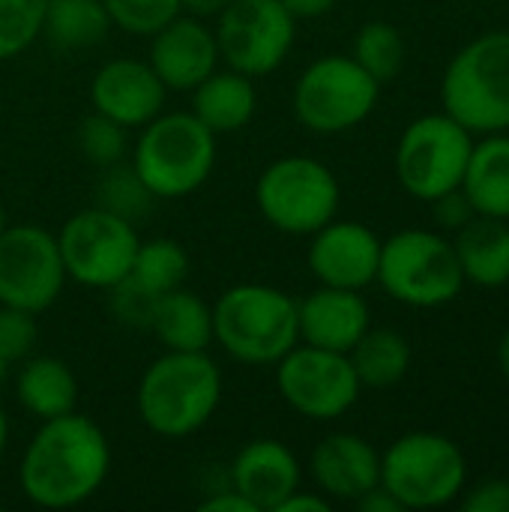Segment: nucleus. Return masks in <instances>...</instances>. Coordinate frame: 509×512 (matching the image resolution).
Segmentation results:
<instances>
[{
	"instance_id": "nucleus-1",
	"label": "nucleus",
	"mask_w": 509,
	"mask_h": 512,
	"mask_svg": "<svg viewBox=\"0 0 509 512\" xmlns=\"http://www.w3.org/2000/svg\"><path fill=\"white\" fill-rule=\"evenodd\" d=\"M111 471L105 432L75 411L42 420L30 438L18 483L30 504L42 510H69L90 501Z\"/></svg>"
},
{
	"instance_id": "nucleus-2",
	"label": "nucleus",
	"mask_w": 509,
	"mask_h": 512,
	"mask_svg": "<svg viewBox=\"0 0 509 512\" xmlns=\"http://www.w3.org/2000/svg\"><path fill=\"white\" fill-rule=\"evenodd\" d=\"M222 402V372L207 351H165L135 393L141 423L159 438H189L210 423Z\"/></svg>"
},
{
	"instance_id": "nucleus-3",
	"label": "nucleus",
	"mask_w": 509,
	"mask_h": 512,
	"mask_svg": "<svg viewBox=\"0 0 509 512\" xmlns=\"http://www.w3.org/2000/svg\"><path fill=\"white\" fill-rule=\"evenodd\" d=\"M213 342L246 366H276L297 342V300L261 282L231 285L213 303Z\"/></svg>"
},
{
	"instance_id": "nucleus-4",
	"label": "nucleus",
	"mask_w": 509,
	"mask_h": 512,
	"mask_svg": "<svg viewBox=\"0 0 509 512\" xmlns=\"http://www.w3.org/2000/svg\"><path fill=\"white\" fill-rule=\"evenodd\" d=\"M216 165V135L192 114H156L132 147V168L159 201H177L207 183Z\"/></svg>"
},
{
	"instance_id": "nucleus-5",
	"label": "nucleus",
	"mask_w": 509,
	"mask_h": 512,
	"mask_svg": "<svg viewBox=\"0 0 509 512\" xmlns=\"http://www.w3.org/2000/svg\"><path fill=\"white\" fill-rule=\"evenodd\" d=\"M441 105L471 135L509 132V30L480 33L450 60Z\"/></svg>"
},
{
	"instance_id": "nucleus-6",
	"label": "nucleus",
	"mask_w": 509,
	"mask_h": 512,
	"mask_svg": "<svg viewBox=\"0 0 509 512\" xmlns=\"http://www.w3.org/2000/svg\"><path fill=\"white\" fill-rule=\"evenodd\" d=\"M375 282H381L396 303L411 309L447 306L465 288L453 240L426 228H408L381 240Z\"/></svg>"
},
{
	"instance_id": "nucleus-7",
	"label": "nucleus",
	"mask_w": 509,
	"mask_h": 512,
	"mask_svg": "<svg viewBox=\"0 0 509 512\" xmlns=\"http://www.w3.org/2000/svg\"><path fill=\"white\" fill-rule=\"evenodd\" d=\"M381 486L402 510H438L468 486V465L453 438L441 432H408L381 453Z\"/></svg>"
},
{
	"instance_id": "nucleus-8",
	"label": "nucleus",
	"mask_w": 509,
	"mask_h": 512,
	"mask_svg": "<svg viewBox=\"0 0 509 512\" xmlns=\"http://www.w3.org/2000/svg\"><path fill=\"white\" fill-rule=\"evenodd\" d=\"M342 189L336 174L312 156H282L255 183V204L267 225L291 237H312L336 219Z\"/></svg>"
},
{
	"instance_id": "nucleus-9",
	"label": "nucleus",
	"mask_w": 509,
	"mask_h": 512,
	"mask_svg": "<svg viewBox=\"0 0 509 512\" xmlns=\"http://www.w3.org/2000/svg\"><path fill=\"white\" fill-rule=\"evenodd\" d=\"M381 84L351 57L324 54L312 60L294 84V114L315 135H339L378 108Z\"/></svg>"
},
{
	"instance_id": "nucleus-10",
	"label": "nucleus",
	"mask_w": 509,
	"mask_h": 512,
	"mask_svg": "<svg viewBox=\"0 0 509 512\" xmlns=\"http://www.w3.org/2000/svg\"><path fill=\"white\" fill-rule=\"evenodd\" d=\"M471 150L474 135L459 120H453L447 111L423 114L399 135L396 177L408 195L435 201L438 195L462 186Z\"/></svg>"
},
{
	"instance_id": "nucleus-11",
	"label": "nucleus",
	"mask_w": 509,
	"mask_h": 512,
	"mask_svg": "<svg viewBox=\"0 0 509 512\" xmlns=\"http://www.w3.org/2000/svg\"><path fill=\"white\" fill-rule=\"evenodd\" d=\"M135 222L114 216L102 207L78 210L57 231L60 258L66 279H75L84 288L111 291L129 276V267L138 252Z\"/></svg>"
},
{
	"instance_id": "nucleus-12",
	"label": "nucleus",
	"mask_w": 509,
	"mask_h": 512,
	"mask_svg": "<svg viewBox=\"0 0 509 512\" xmlns=\"http://www.w3.org/2000/svg\"><path fill=\"white\" fill-rule=\"evenodd\" d=\"M216 18L219 57L249 78L276 72L297 39V18L279 0H231Z\"/></svg>"
},
{
	"instance_id": "nucleus-13",
	"label": "nucleus",
	"mask_w": 509,
	"mask_h": 512,
	"mask_svg": "<svg viewBox=\"0 0 509 512\" xmlns=\"http://www.w3.org/2000/svg\"><path fill=\"white\" fill-rule=\"evenodd\" d=\"M276 390L300 417L327 423L357 405L363 384L348 354L297 342L276 363Z\"/></svg>"
},
{
	"instance_id": "nucleus-14",
	"label": "nucleus",
	"mask_w": 509,
	"mask_h": 512,
	"mask_svg": "<svg viewBox=\"0 0 509 512\" xmlns=\"http://www.w3.org/2000/svg\"><path fill=\"white\" fill-rule=\"evenodd\" d=\"M66 285L57 234L36 222L6 225L0 231V306L45 312Z\"/></svg>"
},
{
	"instance_id": "nucleus-15",
	"label": "nucleus",
	"mask_w": 509,
	"mask_h": 512,
	"mask_svg": "<svg viewBox=\"0 0 509 512\" xmlns=\"http://www.w3.org/2000/svg\"><path fill=\"white\" fill-rule=\"evenodd\" d=\"M381 237L351 219H330L312 234L306 264L321 285L363 291L378 279Z\"/></svg>"
},
{
	"instance_id": "nucleus-16",
	"label": "nucleus",
	"mask_w": 509,
	"mask_h": 512,
	"mask_svg": "<svg viewBox=\"0 0 509 512\" xmlns=\"http://www.w3.org/2000/svg\"><path fill=\"white\" fill-rule=\"evenodd\" d=\"M165 96L168 87L159 81L153 66L138 57H114L102 63L90 81L93 111L117 120L126 129H141L162 114Z\"/></svg>"
},
{
	"instance_id": "nucleus-17",
	"label": "nucleus",
	"mask_w": 509,
	"mask_h": 512,
	"mask_svg": "<svg viewBox=\"0 0 509 512\" xmlns=\"http://www.w3.org/2000/svg\"><path fill=\"white\" fill-rule=\"evenodd\" d=\"M219 42L204 18L177 15L150 36L147 63L168 90H195L213 69H219Z\"/></svg>"
},
{
	"instance_id": "nucleus-18",
	"label": "nucleus",
	"mask_w": 509,
	"mask_h": 512,
	"mask_svg": "<svg viewBox=\"0 0 509 512\" xmlns=\"http://www.w3.org/2000/svg\"><path fill=\"white\" fill-rule=\"evenodd\" d=\"M309 474L330 501H360L381 483V453L354 432H333L309 456Z\"/></svg>"
},
{
	"instance_id": "nucleus-19",
	"label": "nucleus",
	"mask_w": 509,
	"mask_h": 512,
	"mask_svg": "<svg viewBox=\"0 0 509 512\" xmlns=\"http://www.w3.org/2000/svg\"><path fill=\"white\" fill-rule=\"evenodd\" d=\"M300 342L348 354L372 327L369 303L360 291L321 285L297 303Z\"/></svg>"
},
{
	"instance_id": "nucleus-20",
	"label": "nucleus",
	"mask_w": 509,
	"mask_h": 512,
	"mask_svg": "<svg viewBox=\"0 0 509 512\" xmlns=\"http://www.w3.org/2000/svg\"><path fill=\"white\" fill-rule=\"evenodd\" d=\"M300 462L276 438L249 441L228 468V486L237 489L258 512H276V507L300 489Z\"/></svg>"
},
{
	"instance_id": "nucleus-21",
	"label": "nucleus",
	"mask_w": 509,
	"mask_h": 512,
	"mask_svg": "<svg viewBox=\"0 0 509 512\" xmlns=\"http://www.w3.org/2000/svg\"><path fill=\"white\" fill-rule=\"evenodd\" d=\"M258 108V90L249 75L237 69H213L192 90V114L219 138L243 129Z\"/></svg>"
},
{
	"instance_id": "nucleus-22",
	"label": "nucleus",
	"mask_w": 509,
	"mask_h": 512,
	"mask_svg": "<svg viewBox=\"0 0 509 512\" xmlns=\"http://www.w3.org/2000/svg\"><path fill=\"white\" fill-rule=\"evenodd\" d=\"M147 330L165 351H207L213 345V306L180 285L150 303Z\"/></svg>"
},
{
	"instance_id": "nucleus-23",
	"label": "nucleus",
	"mask_w": 509,
	"mask_h": 512,
	"mask_svg": "<svg viewBox=\"0 0 509 512\" xmlns=\"http://www.w3.org/2000/svg\"><path fill=\"white\" fill-rule=\"evenodd\" d=\"M465 282L477 288L509 285V222L492 216H474L456 231L453 240Z\"/></svg>"
},
{
	"instance_id": "nucleus-24",
	"label": "nucleus",
	"mask_w": 509,
	"mask_h": 512,
	"mask_svg": "<svg viewBox=\"0 0 509 512\" xmlns=\"http://www.w3.org/2000/svg\"><path fill=\"white\" fill-rule=\"evenodd\" d=\"M477 216L509 222V135L492 132L474 141L462 186Z\"/></svg>"
},
{
	"instance_id": "nucleus-25",
	"label": "nucleus",
	"mask_w": 509,
	"mask_h": 512,
	"mask_svg": "<svg viewBox=\"0 0 509 512\" xmlns=\"http://www.w3.org/2000/svg\"><path fill=\"white\" fill-rule=\"evenodd\" d=\"M21 372L15 381L18 405L33 414L39 423L51 417H63L75 411L78 402V378L69 363L57 357H30L21 360Z\"/></svg>"
},
{
	"instance_id": "nucleus-26",
	"label": "nucleus",
	"mask_w": 509,
	"mask_h": 512,
	"mask_svg": "<svg viewBox=\"0 0 509 512\" xmlns=\"http://www.w3.org/2000/svg\"><path fill=\"white\" fill-rule=\"evenodd\" d=\"M111 18L102 0H48L42 18V36L60 51H81L99 45L108 30Z\"/></svg>"
},
{
	"instance_id": "nucleus-27",
	"label": "nucleus",
	"mask_w": 509,
	"mask_h": 512,
	"mask_svg": "<svg viewBox=\"0 0 509 512\" xmlns=\"http://www.w3.org/2000/svg\"><path fill=\"white\" fill-rule=\"evenodd\" d=\"M348 360L363 387L387 390L396 387L411 369V345L402 333L387 327H369L360 342L348 351Z\"/></svg>"
},
{
	"instance_id": "nucleus-28",
	"label": "nucleus",
	"mask_w": 509,
	"mask_h": 512,
	"mask_svg": "<svg viewBox=\"0 0 509 512\" xmlns=\"http://www.w3.org/2000/svg\"><path fill=\"white\" fill-rule=\"evenodd\" d=\"M189 276V255L186 249L171 240V237H156V240H141L135 261L129 267V276L123 285L138 291L147 300H156L165 291H174L186 282Z\"/></svg>"
},
{
	"instance_id": "nucleus-29",
	"label": "nucleus",
	"mask_w": 509,
	"mask_h": 512,
	"mask_svg": "<svg viewBox=\"0 0 509 512\" xmlns=\"http://www.w3.org/2000/svg\"><path fill=\"white\" fill-rule=\"evenodd\" d=\"M351 57L378 81H393L405 66V39L396 24L390 21H369L354 36Z\"/></svg>"
},
{
	"instance_id": "nucleus-30",
	"label": "nucleus",
	"mask_w": 509,
	"mask_h": 512,
	"mask_svg": "<svg viewBox=\"0 0 509 512\" xmlns=\"http://www.w3.org/2000/svg\"><path fill=\"white\" fill-rule=\"evenodd\" d=\"M159 198L144 186V180L135 174L132 162H117L102 168V177L96 180V207L123 216L129 222L144 219Z\"/></svg>"
},
{
	"instance_id": "nucleus-31",
	"label": "nucleus",
	"mask_w": 509,
	"mask_h": 512,
	"mask_svg": "<svg viewBox=\"0 0 509 512\" xmlns=\"http://www.w3.org/2000/svg\"><path fill=\"white\" fill-rule=\"evenodd\" d=\"M48 0H0V63L18 57L42 36Z\"/></svg>"
},
{
	"instance_id": "nucleus-32",
	"label": "nucleus",
	"mask_w": 509,
	"mask_h": 512,
	"mask_svg": "<svg viewBox=\"0 0 509 512\" xmlns=\"http://www.w3.org/2000/svg\"><path fill=\"white\" fill-rule=\"evenodd\" d=\"M78 147L84 153V159L96 168H108L126 159L129 150V129L120 126L117 120L93 111L90 117L81 120L78 129Z\"/></svg>"
},
{
	"instance_id": "nucleus-33",
	"label": "nucleus",
	"mask_w": 509,
	"mask_h": 512,
	"mask_svg": "<svg viewBox=\"0 0 509 512\" xmlns=\"http://www.w3.org/2000/svg\"><path fill=\"white\" fill-rule=\"evenodd\" d=\"M114 27L132 36H153L180 15V0H102Z\"/></svg>"
},
{
	"instance_id": "nucleus-34",
	"label": "nucleus",
	"mask_w": 509,
	"mask_h": 512,
	"mask_svg": "<svg viewBox=\"0 0 509 512\" xmlns=\"http://www.w3.org/2000/svg\"><path fill=\"white\" fill-rule=\"evenodd\" d=\"M36 345H39L36 315L15 306H0V357L6 363H21L36 351Z\"/></svg>"
},
{
	"instance_id": "nucleus-35",
	"label": "nucleus",
	"mask_w": 509,
	"mask_h": 512,
	"mask_svg": "<svg viewBox=\"0 0 509 512\" xmlns=\"http://www.w3.org/2000/svg\"><path fill=\"white\" fill-rule=\"evenodd\" d=\"M459 507L465 512H509V480L489 477L477 486H465L459 495Z\"/></svg>"
},
{
	"instance_id": "nucleus-36",
	"label": "nucleus",
	"mask_w": 509,
	"mask_h": 512,
	"mask_svg": "<svg viewBox=\"0 0 509 512\" xmlns=\"http://www.w3.org/2000/svg\"><path fill=\"white\" fill-rule=\"evenodd\" d=\"M432 204V216H435V222L444 228V231H459L462 225H468L477 213H474V207H471V201L465 198V192L462 189H450V192H444V195H438L435 201H429Z\"/></svg>"
},
{
	"instance_id": "nucleus-37",
	"label": "nucleus",
	"mask_w": 509,
	"mask_h": 512,
	"mask_svg": "<svg viewBox=\"0 0 509 512\" xmlns=\"http://www.w3.org/2000/svg\"><path fill=\"white\" fill-rule=\"evenodd\" d=\"M198 510L201 512H258L237 489H222V492H216V495H210V498H204L201 504H198Z\"/></svg>"
},
{
	"instance_id": "nucleus-38",
	"label": "nucleus",
	"mask_w": 509,
	"mask_h": 512,
	"mask_svg": "<svg viewBox=\"0 0 509 512\" xmlns=\"http://www.w3.org/2000/svg\"><path fill=\"white\" fill-rule=\"evenodd\" d=\"M276 512H330V498H324L321 492L297 489L276 507Z\"/></svg>"
},
{
	"instance_id": "nucleus-39",
	"label": "nucleus",
	"mask_w": 509,
	"mask_h": 512,
	"mask_svg": "<svg viewBox=\"0 0 509 512\" xmlns=\"http://www.w3.org/2000/svg\"><path fill=\"white\" fill-rule=\"evenodd\" d=\"M363 512H402V504L378 483L375 489H369L360 501H354Z\"/></svg>"
},
{
	"instance_id": "nucleus-40",
	"label": "nucleus",
	"mask_w": 509,
	"mask_h": 512,
	"mask_svg": "<svg viewBox=\"0 0 509 512\" xmlns=\"http://www.w3.org/2000/svg\"><path fill=\"white\" fill-rule=\"evenodd\" d=\"M297 21H309V18H321V15H327L333 6H336V0H279Z\"/></svg>"
},
{
	"instance_id": "nucleus-41",
	"label": "nucleus",
	"mask_w": 509,
	"mask_h": 512,
	"mask_svg": "<svg viewBox=\"0 0 509 512\" xmlns=\"http://www.w3.org/2000/svg\"><path fill=\"white\" fill-rule=\"evenodd\" d=\"M231 0H180V12L192 18H216Z\"/></svg>"
},
{
	"instance_id": "nucleus-42",
	"label": "nucleus",
	"mask_w": 509,
	"mask_h": 512,
	"mask_svg": "<svg viewBox=\"0 0 509 512\" xmlns=\"http://www.w3.org/2000/svg\"><path fill=\"white\" fill-rule=\"evenodd\" d=\"M498 369H501V375L507 378L509 384V327L504 330L501 342H498Z\"/></svg>"
},
{
	"instance_id": "nucleus-43",
	"label": "nucleus",
	"mask_w": 509,
	"mask_h": 512,
	"mask_svg": "<svg viewBox=\"0 0 509 512\" xmlns=\"http://www.w3.org/2000/svg\"><path fill=\"white\" fill-rule=\"evenodd\" d=\"M6 441H9V420H6V411H3V405H0V456H3V450H6Z\"/></svg>"
},
{
	"instance_id": "nucleus-44",
	"label": "nucleus",
	"mask_w": 509,
	"mask_h": 512,
	"mask_svg": "<svg viewBox=\"0 0 509 512\" xmlns=\"http://www.w3.org/2000/svg\"><path fill=\"white\" fill-rule=\"evenodd\" d=\"M6 369H9V363H6V360L0 357V384H3V378H6Z\"/></svg>"
},
{
	"instance_id": "nucleus-45",
	"label": "nucleus",
	"mask_w": 509,
	"mask_h": 512,
	"mask_svg": "<svg viewBox=\"0 0 509 512\" xmlns=\"http://www.w3.org/2000/svg\"><path fill=\"white\" fill-rule=\"evenodd\" d=\"M6 228V213H3V204H0V231Z\"/></svg>"
}]
</instances>
